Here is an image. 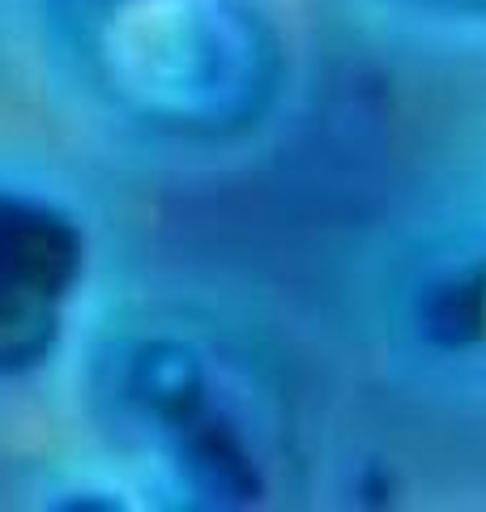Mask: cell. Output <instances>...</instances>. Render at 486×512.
<instances>
[{
  "label": "cell",
  "mask_w": 486,
  "mask_h": 512,
  "mask_svg": "<svg viewBox=\"0 0 486 512\" xmlns=\"http://www.w3.org/2000/svg\"><path fill=\"white\" fill-rule=\"evenodd\" d=\"M60 342V303L0 282V376L39 367Z\"/></svg>",
  "instance_id": "7a4b0ae2"
},
{
  "label": "cell",
  "mask_w": 486,
  "mask_h": 512,
  "mask_svg": "<svg viewBox=\"0 0 486 512\" xmlns=\"http://www.w3.org/2000/svg\"><path fill=\"white\" fill-rule=\"evenodd\" d=\"M86 269V235L56 205L0 192V282L64 299Z\"/></svg>",
  "instance_id": "6da1fadb"
}]
</instances>
